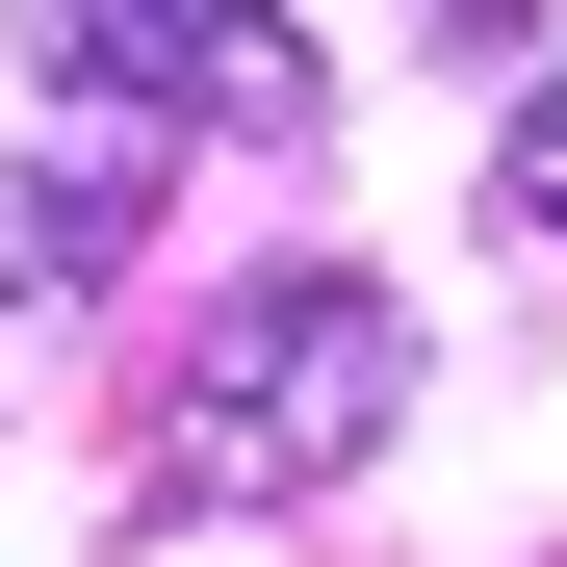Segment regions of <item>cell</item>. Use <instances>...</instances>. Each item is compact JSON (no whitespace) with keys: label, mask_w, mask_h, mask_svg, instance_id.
I'll use <instances>...</instances> for the list:
<instances>
[{"label":"cell","mask_w":567,"mask_h":567,"mask_svg":"<svg viewBox=\"0 0 567 567\" xmlns=\"http://www.w3.org/2000/svg\"><path fill=\"white\" fill-rule=\"evenodd\" d=\"M413 413V310L361 258H284L181 336L155 388V516H284V491H361V439Z\"/></svg>","instance_id":"obj_1"},{"label":"cell","mask_w":567,"mask_h":567,"mask_svg":"<svg viewBox=\"0 0 567 567\" xmlns=\"http://www.w3.org/2000/svg\"><path fill=\"white\" fill-rule=\"evenodd\" d=\"M27 78L104 130H310L336 104L284 0H27Z\"/></svg>","instance_id":"obj_2"},{"label":"cell","mask_w":567,"mask_h":567,"mask_svg":"<svg viewBox=\"0 0 567 567\" xmlns=\"http://www.w3.org/2000/svg\"><path fill=\"white\" fill-rule=\"evenodd\" d=\"M130 233H155V130H104V104H78L27 181H0V258H27V284H104Z\"/></svg>","instance_id":"obj_3"},{"label":"cell","mask_w":567,"mask_h":567,"mask_svg":"<svg viewBox=\"0 0 567 567\" xmlns=\"http://www.w3.org/2000/svg\"><path fill=\"white\" fill-rule=\"evenodd\" d=\"M491 233L567 258V78H516V130H491Z\"/></svg>","instance_id":"obj_4"}]
</instances>
